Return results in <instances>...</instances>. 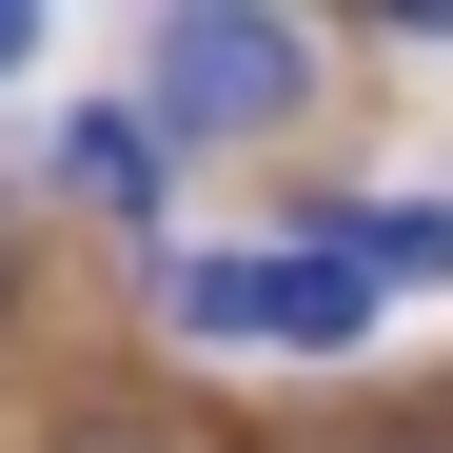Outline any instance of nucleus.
Returning <instances> with one entry per match:
<instances>
[{"instance_id": "obj_3", "label": "nucleus", "mask_w": 453, "mask_h": 453, "mask_svg": "<svg viewBox=\"0 0 453 453\" xmlns=\"http://www.w3.org/2000/svg\"><path fill=\"white\" fill-rule=\"evenodd\" d=\"M59 178H80L99 217H158V197H178V138H158V99H99V119H59Z\"/></svg>"}, {"instance_id": "obj_7", "label": "nucleus", "mask_w": 453, "mask_h": 453, "mask_svg": "<svg viewBox=\"0 0 453 453\" xmlns=\"http://www.w3.org/2000/svg\"><path fill=\"white\" fill-rule=\"evenodd\" d=\"M80 453H158V434H80Z\"/></svg>"}, {"instance_id": "obj_4", "label": "nucleus", "mask_w": 453, "mask_h": 453, "mask_svg": "<svg viewBox=\"0 0 453 453\" xmlns=\"http://www.w3.org/2000/svg\"><path fill=\"white\" fill-rule=\"evenodd\" d=\"M316 237H335L355 276H453V217H434V197H355V217H316Z\"/></svg>"}, {"instance_id": "obj_8", "label": "nucleus", "mask_w": 453, "mask_h": 453, "mask_svg": "<svg viewBox=\"0 0 453 453\" xmlns=\"http://www.w3.org/2000/svg\"><path fill=\"white\" fill-rule=\"evenodd\" d=\"M0 59H20V20H0Z\"/></svg>"}, {"instance_id": "obj_6", "label": "nucleus", "mask_w": 453, "mask_h": 453, "mask_svg": "<svg viewBox=\"0 0 453 453\" xmlns=\"http://www.w3.org/2000/svg\"><path fill=\"white\" fill-rule=\"evenodd\" d=\"M0 296H20V217H0Z\"/></svg>"}, {"instance_id": "obj_2", "label": "nucleus", "mask_w": 453, "mask_h": 453, "mask_svg": "<svg viewBox=\"0 0 453 453\" xmlns=\"http://www.w3.org/2000/svg\"><path fill=\"white\" fill-rule=\"evenodd\" d=\"M296 80H316L296 20H158V138L178 119L197 138H257V119H296Z\"/></svg>"}, {"instance_id": "obj_1", "label": "nucleus", "mask_w": 453, "mask_h": 453, "mask_svg": "<svg viewBox=\"0 0 453 453\" xmlns=\"http://www.w3.org/2000/svg\"><path fill=\"white\" fill-rule=\"evenodd\" d=\"M158 316H178L197 355H355V335H374V276H355L335 237H276V257H178Z\"/></svg>"}, {"instance_id": "obj_5", "label": "nucleus", "mask_w": 453, "mask_h": 453, "mask_svg": "<svg viewBox=\"0 0 453 453\" xmlns=\"http://www.w3.org/2000/svg\"><path fill=\"white\" fill-rule=\"evenodd\" d=\"M374 453H453V414H395V434H374Z\"/></svg>"}]
</instances>
